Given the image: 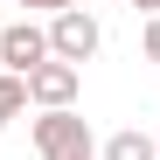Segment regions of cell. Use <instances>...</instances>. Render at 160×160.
Instances as JSON below:
<instances>
[{
    "label": "cell",
    "instance_id": "1",
    "mask_svg": "<svg viewBox=\"0 0 160 160\" xmlns=\"http://www.w3.org/2000/svg\"><path fill=\"white\" fill-rule=\"evenodd\" d=\"M35 153H42V160H98L91 118H77V112H42V118H35Z\"/></svg>",
    "mask_w": 160,
    "mask_h": 160
},
{
    "label": "cell",
    "instance_id": "2",
    "mask_svg": "<svg viewBox=\"0 0 160 160\" xmlns=\"http://www.w3.org/2000/svg\"><path fill=\"white\" fill-rule=\"evenodd\" d=\"M98 21L84 14V7H63V14H49V56L56 63H70V70H84L91 56H98Z\"/></svg>",
    "mask_w": 160,
    "mask_h": 160
},
{
    "label": "cell",
    "instance_id": "3",
    "mask_svg": "<svg viewBox=\"0 0 160 160\" xmlns=\"http://www.w3.org/2000/svg\"><path fill=\"white\" fill-rule=\"evenodd\" d=\"M77 91H84V70H70L56 56L28 70V104H42V112H77Z\"/></svg>",
    "mask_w": 160,
    "mask_h": 160
},
{
    "label": "cell",
    "instance_id": "4",
    "mask_svg": "<svg viewBox=\"0 0 160 160\" xmlns=\"http://www.w3.org/2000/svg\"><path fill=\"white\" fill-rule=\"evenodd\" d=\"M42 63H49V28H35V21L0 28V70H7V77H28Z\"/></svg>",
    "mask_w": 160,
    "mask_h": 160
},
{
    "label": "cell",
    "instance_id": "5",
    "mask_svg": "<svg viewBox=\"0 0 160 160\" xmlns=\"http://www.w3.org/2000/svg\"><path fill=\"white\" fill-rule=\"evenodd\" d=\"M98 160H160V146H153V132L125 125V132H112V139H104V153H98Z\"/></svg>",
    "mask_w": 160,
    "mask_h": 160
},
{
    "label": "cell",
    "instance_id": "6",
    "mask_svg": "<svg viewBox=\"0 0 160 160\" xmlns=\"http://www.w3.org/2000/svg\"><path fill=\"white\" fill-rule=\"evenodd\" d=\"M21 112H28V77H7V70H0V125H14Z\"/></svg>",
    "mask_w": 160,
    "mask_h": 160
},
{
    "label": "cell",
    "instance_id": "7",
    "mask_svg": "<svg viewBox=\"0 0 160 160\" xmlns=\"http://www.w3.org/2000/svg\"><path fill=\"white\" fill-rule=\"evenodd\" d=\"M14 7H42V14H63V7H77V0H14Z\"/></svg>",
    "mask_w": 160,
    "mask_h": 160
},
{
    "label": "cell",
    "instance_id": "8",
    "mask_svg": "<svg viewBox=\"0 0 160 160\" xmlns=\"http://www.w3.org/2000/svg\"><path fill=\"white\" fill-rule=\"evenodd\" d=\"M146 63H160V21H146Z\"/></svg>",
    "mask_w": 160,
    "mask_h": 160
},
{
    "label": "cell",
    "instance_id": "9",
    "mask_svg": "<svg viewBox=\"0 0 160 160\" xmlns=\"http://www.w3.org/2000/svg\"><path fill=\"white\" fill-rule=\"evenodd\" d=\"M132 7H139V14H146V21H160V0H132Z\"/></svg>",
    "mask_w": 160,
    "mask_h": 160
},
{
    "label": "cell",
    "instance_id": "10",
    "mask_svg": "<svg viewBox=\"0 0 160 160\" xmlns=\"http://www.w3.org/2000/svg\"><path fill=\"white\" fill-rule=\"evenodd\" d=\"M153 146H160V132H153Z\"/></svg>",
    "mask_w": 160,
    "mask_h": 160
}]
</instances>
